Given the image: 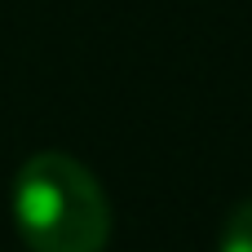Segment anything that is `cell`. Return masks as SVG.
I'll return each instance as SVG.
<instances>
[{
    "label": "cell",
    "mask_w": 252,
    "mask_h": 252,
    "mask_svg": "<svg viewBox=\"0 0 252 252\" xmlns=\"http://www.w3.org/2000/svg\"><path fill=\"white\" fill-rule=\"evenodd\" d=\"M9 208L27 252H102L111 239V199L66 151H35L22 159Z\"/></svg>",
    "instance_id": "obj_1"
},
{
    "label": "cell",
    "mask_w": 252,
    "mask_h": 252,
    "mask_svg": "<svg viewBox=\"0 0 252 252\" xmlns=\"http://www.w3.org/2000/svg\"><path fill=\"white\" fill-rule=\"evenodd\" d=\"M217 252H252V199L235 204V208H230V217L221 221Z\"/></svg>",
    "instance_id": "obj_2"
}]
</instances>
